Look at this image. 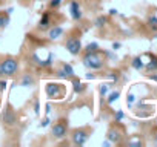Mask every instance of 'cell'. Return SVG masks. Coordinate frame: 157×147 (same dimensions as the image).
Listing matches in <instances>:
<instances>
[{"mask_svg": "<svg viewBox=\"0 0 157 147\" xmlns=\"http://www.w3.org/2000/svg\"><path fill=\"white\" fill-rule=\"evenodd\" d=\"M82 63H83V66L86 69L100 70L105 66V58L102 57L100 51H97V52H85V55L82 58Z\"/></svg>", "mask_w": 157, "mask_h": 147, "instance_id": "1", "label": "cell"}, {"mask_svg": "<svg viewBox=\"0 0 157 147\" xmlns=\"http://www.w3.org/2000/svg\"><path fill=\"white\" fill-rule=\"evenodd\" d=\"M91 132H93L91 127H77V129H74L71 132V142L74 145H78V147L85 145L88 142L90 136H91Z\"/></svg>", "mask_w": 157, "mask_h": 147, "instance_id": "2", "label": "cell"}, {"mask_svg": "<svg viewBox=\"0 0 157 147\" xmlns=\"http://www.w3.org/2000/svg\"><path fill=\"white\" fill-rule=\"evenodd\" d=\"M65 84L56 83V81H48L45 84V94L49 100H63L65 98Z\"/></svg>", "mask_w": 157, "mask_h": 147, "instance_id": "3", "label": "cell"}, {"mask_svg": "<svg viewBox=\"0 0 157 147\" xmlns=\"http://www.w3.org/2000/svg\"><path fill=\"white\" fill-rule=\"evenodd\" d=\"M2 70H3V77H6V78H11V77H14L16 74H17V70H19V60L16 58V57H5L2 61Z\"/></svg>", "mask_w": 157, "mask_h": 147, "instance_id": "4", "label": "cell"}, {"mask_svg": "<svg viewBox=\"0 0 157 147\" xmlns=\"http://www.w3.org/2000/svg\"><path fill=\"white\" fill-rule=\"evenodd\" d=\"M68 135V120L62 118L59 121H56L51 127V136L56 139H63Z\"/></svg>", "mask_w": 157, "mask_h": 147, "instance_id": "5", "label": "cell"}, {"mask_svg": "<svg viewBox=\"0 0 157 147\" xmlns=\"http://www.w3.org/2000/svg\"><path fill=\"white\" fill-rule=\"evenodd\" d=\"M2 123L8 127H14L19 123V115H17V112L14 110V107L11 104H8L5 107V110L2 113Z\"/></svg>", "mask_w": 157, "mask_h": 147, "instance_id": "6", "label": "cell"}, {"mask_svg": "<svg viewBox=\"0 0 157 147\" xmlns=\"http://www.w3.org/2000/svg\"><path fill=\"white\" fill-rule=\"evenodd\" d=\"M65 48L66 51L71 54V55H78L82 52L83 46H82V41L78 37H69L66 41H65Z\"/></svg>", "mask_w": 157, "mask_h": 147, "instance_id": "7", "label": "cell"}, {"mask_svg": "<svg viewBox=\"0 0 157 147\" xmlns=\"http://www.w3.org/2000/svg\"><path fill=\"white\" fill-rule=\"evenodd\" d=\"M52 11L49 9V11H45L43 14H42V17H40V22H39V25H37V29L39 31H48L51 26H52Z\"/></svg>", "mask_w": 157, "mask_h": 147, "instance_id": "8", "label": "cell"}, {"mask_svg": "<svg viewBox=\"0 0 157 147\" xmlns=\"http://www.w3.org/2000/svg\"><path fill=\"white\" fill-rule=\"evenodd\" d=\"M69 14H71V19L74 22H78L83 17V13L80 9V3H78L77 0H71L69 2Z\"/></svg>", "mask_w": 157, "mask_h": 147, "instance_id": "9", "label": "cell"}, {"mask_svg": "<svg viewBox=\"0 0 157 147\" xmlns=\"http://www.w3.org/2000/svg\"><path fill=\"white\" fill-rule=\"evenodd\" d=\"M106 138H108L109 142L119 144V142L122 141V132H120V129H119L117 126H111V127L108 129V132H106Z\"/></svg>", "mask_w": 157, "mask_h": 147, "instance_id": "10", "label": "cell"}, {"mask_svg": "<svg viewBox=\"0 0 157 147\" xmlns=\"http://www.w3.org/2000/svg\"><path fill=\"white\" fill-rule=\"evenodd\" d=\"M71 84H72V92H74V94H77V95L83 94V92L88 89V84H86V83H83L80 78H77L75 75H74V77H71Z\"/></svg>", "mask_w": 157, "mask_h": 147, "instance_id": "11", "label": "cell"}, {"mask_svg": "<svg viewBox=\"0 0 157 147\" xmlns=\"http://www.w3.org/2000/svg\"><path fill=\"white\" fill-rule=\"evenodd\" d=\"M46 32H48V38L51 41H54V40H57L63 35V28L62 26H51Z\"/></svg>", "mask_w": 157, "mask_h": 147, "instance_id": "12", "label": "cell"}, {"mask_svg": "<svg viewBox=\"0 0 157 147\" xmlns=\"http://www.w3.org/2000/svg\"><path fill=\"white\" fill-rule=\"evenodd\" d=\"M33 63H34L36 66H39V67H49V66L52 64L51 57H49V58H46V60H42V58L39 57V54H37V52H34V54H33Z\"/></svg>", "mask_w": 157, "mask_h": 147, "instance_id": "13", "label": "cell"}, {"mask_svg": "<svg viewBox=\"0 0 157 147\" xmlns=\"http://www.w3.org/2000/svg\"><path fill=\"white\" fill-rule=\"evenodd\" d=\"M13 13V9H8L6 13H0V29H3L8 26L10 23V14Z\"/></svg>", "mask_w": 157, "mask_h": 147, "instance_id": "14", "label": "cell"}, {"mask_svg": "<svg viewBox=\"0 0 157 147\" xmlns=\"http://www.w3.org/2000/svg\"><path fill=\"white\" fill-rule=\"evenodd\" d=\"M34 84V78L31 74H23V77L20 78V86L22 88H29Z\"/></svg>", "mask_w": 157, "mask_h": 147, "instance_id": "15", "label": "cell"}, {"mask_svg": "<svg viewBox=\"0 0 157 147\" xmlns=\"http://www.w3.org/2000/svg\"><path fill=\"white\" fill-rule=\"evenodd\" d=\"M62 70L65 72V75H66V78H71V77H74L75 75V72H74V67L69 64V63H62Z\"/></svg>", "mask_w": 157, "mask_h": 147, "instance_id": "16", "label": "cell"}, {"mask_svg": "<svg viewBox=\"0 0 157 147\" xmlns=\"http://www.w3.org/2000/svg\"><path fill=\"white\" fill-rule=\"evenodd\" d=\"M108 17L106 16H99L96 20H94V26L96 28H99V29H102V28H105L106 25H108Z\"/></svg>", "mask_w": 157, "mask_h": 147, "instance_id": "17", "label": "cell"}, {"mask_svg": "<svg viewBox=\"0 0 157 147\" xmlns=\"http://www.w3.org/2000/svg\"><path fill=\"white\" fill-rule=\"evenodd\" d=\"M146 70H157V57L155 55H149V61L145 64Z\"/></svg>", "mask_w": 157, "mask_h": 147, "instance_id": "18", "label": "cell"}, {"mask_svg": "<svg viewBox=\"0 0 157 147\" xmlns=\"http://www.w3.org/2000/svg\"><path fill=\"white\" fill-rule=\"evenodd\" d=\"M131 66H132L136 70H140V69L145 67V63L142 61V57H134L132 61H131Z\"/></svg>", "mask_w": 157, "mask_h": 147, "instance_id": "19", "label": "cell"}, {"mask_svg": "<svg viewBox=\"0 0 157 147\" xmlns=\"http://www.w3.org/2000/svg\"><path fill=\"white\" fill-rule=\"evenodd\" d=\"M119 97H120V92H119V91H113L111 94H108V97H106V103L111 106L114 101L119 100Z\"/></svg>", "mask_w": 157, "mask_h": 147, "instance_id": "20", "label": "cell"}, {"mask_svg": "<svg viewBox=\"0 0 157 147\" xmlns=\"http://www.w3.org/2000/svg\"><path fill=\"white\" fill-rule=\"evenodd\" d=\"M97 51H100V46H99L97 41L88 43V45L85 46V52H97Z\"/></svg>", "mask_w": 157, "mask_h": 147, "instance_id": "21", "label": "cell"}, {"mask_svg": "<svg viewBox=\"0 0 157 147\" xmlns=\"http://www.w3.org/2000/svg\"><path fill=\"white\" fill-rule=\"evenodd\" d=\"M148 28L152 29V31H157V17L155 16H151L148 19Z\"/></svg>", "mask_w": 157, "mask_h": 147, "instance_id": "22", "label": "cell"}, {"mask_svg": "<svg viewBox=\"0 0 157 147\" xmlns=\"http://www.w3.org/2000/svg\"><path fill=\"white\" fill-rule=\"evenodd\" d=\"M109 86H111V83H109V84H108V83H102V84L99 86V92H100V95H102V97H105V95L108 94Z\"/></svg>", "mask_w": 157, "mask_h": 147, "instance_id": "23", "label": "cell"}, {"mask_svg": "<svg viewBox=\"0 0 157 147\" xmlns=\"http://www.w3.org/2000/svg\"><path fill=\"white\" fill-rule=\"evenodd\" d=\"M60 5H62V0H49L48 8H49V9H57Z\"/></svg>", "mask_w": 157, "mask_h": 147, "instance_id": "24", "label": "cell"}, {"mask_svg": "<svg viewBox=\"0 0 157 147\" xmlns=\"http://www.w3.org/2000/svg\"><path fill=\"white\" fill-rule=\"evenodd\" d=\"M123 118H125V113H123L122 110H117V112H116V117H114V123H120Z\"/></svg>", "mask_w": 157, "mask_h": 147, "instance_id": "25", "label": "cell"}, {"mask_svg": "<svg viewBox=\"0 0 157 147\" xmlns=\"http://www.w3.org/2000/svg\"><path fill=\"white\" fill-rule=\"evenodd\" d=\"M6 88H8V81L6 80H2L0 78V95H2L5 91H6Z\"/></svg>", "mask_w": 157, "mask_h": 147, "instance_id": "26", "label": "cell"}, {"mask_svg": "<svg viewBox=\"0 0 157 147\" xmlns=\"http://www.w3.org/2000/svg\"><path fill=\"white\" fill-rule=\"evenodd\" d=\"M126 98H128V100H126V103H128V106L131 107V106H132V103L136 101V95H134V94H128V97H126Z\"/></svg>", "mask_w": 157, "mask_h": 147, "instance_id": "27", "label": "cell"}, {"mask_svg": "<svg viewBox=\"0 0 157 147\" xmlns=\"http://www.w3.org/2000/svg\"><path fill=\"white\" fill-rule=\"evenodd\" d=\"M49 124H51V120H49V117L46 115V117L42 120V123H40V127H48Z\"/></svg>", "mask_w": 157, "mask_h": 147, "instance_id": "28", "label": "cell"}, {"mask_svg": "<svg viewBox=\"0 0 157 147\" xmlns=\"http://www.w3.org/2000/svg\"><path fill=\"white\" fill-rule=\"evenodd\" d=\"M56 75H57L59 78H66V75H65V72L62 70V67H60V69H57V72H56Z\"/></svg>", "mask_w": 157, "mask_h": 147, "instance_id": "29", "label": "cell"}, {"mask_svg": "<svg viewBox=\"0 0 157 147\" xmlns=\"http://www.w3.org/2000/svg\"><path fill=\"white\" fill-rule=\"evenodd\" d=\"M108 78H111L113 81H117L119 80V75H117L116 72H111V74H108Z\"/></svg>", "mask_w": 157, "mask_h": 147, "instance_id": "30", "label": "cell"}, {"mask_svg": "<svg viewBox=\"0 0 157 147\" xmlns=\"http://www.w3.org/2000/svg\"><path fill=\"white\" fill-rule=\"evenodd\" d=\"M34 112H36V115H39V112H40V103H39V100H36V103H34Z\"/></svg>", "mask_w": 157, "mask_h": 147, "instance_id": "31", "label": "cell"}, {"mask_svg": "<svg viewBox=\"0 0 157 147\" xmlns=\"http://www.w3.org/2000/svg\"><path fill=\"white\" fill-rule=\"evenodd\" d=\"M51 109H52V107H51V104H49V103H46V104H45V113H46V115H49Z\"/></svg>", "mask_w": 157, "mask_h": 147, "instance_id": "32", "label": "cell"}, {"mask_svg": "<svg viewBox=\"0 0 157 147\" xmlns=\"http://www.w3.org/2000/svg\"><path fill=\"white\" fill-rule=\"evenodd\" d=\"M129 145H142V141H136V139H131L129 142H128Z\"/></svg>", "mask_w": 157, "mask_h": 147, "instance_id": "33", "label": "cell"}, {"mask_svg": "<svg viewBox=\"0 0 157 147\" xmlns=\"http://www.w3.org/2000/svg\"><path fill=\"white\" fill-rule=\"evenodd\" d=\"M120 46H122V45H120L119 41H116V43H113V49H114V51H117V49H119Z\"/></svg>", "mask_w": 157, "mask_h": 147, "instance_id": "34", "label": "cell"}, {"mask_svg": "<svg viewBox=\"0 0 157 147\" xmlns=\"http://www.w3.org/2000/svg\"><path fill=\"white\" fill-rule=\"evenodd\" d=\"M86 78H88V80H94V78H96V75H93V74H88Z\"/></svg>", "mask_w": 157, "mask_h": 147, "instance_id": "35", "label": "cell"}, {"mask_svg": "<svg viewBox=\"0 0 157 147\" xmlns=\"http://www.w3.org/2000/svg\"><path fill=\"white\" fill-rule=\"evenodd\" d=\"M117 14V9H109V16H116Z\"/></svg>", "mask_w": 157, "mask_h": 147, "instance_id": "36", "label": "cell"}, {"mask_svg": "<svg viewBox=\"0 0 157 147\" xmlns=\"http://www.w3.org/2000/svg\"><path fill=\"white\" fill-rule=\"evenodd\" d=\"M0 78H3V70H2V63H0Z\"/></svg>", "mask_w": 157, "mask_h": 147, "instance_id": "37", "label": "cell"}, {"mask_svg": "<svg viewBox=\"0 0 157 147\" xmlns=\"http://www.w3.org/2000/svg\"><path fill=\"white\" fill-rule=\"evenodd\" d=\"M149 78L154 80V81H157V75H149Z\"/></svg>", "mask_w": 157, "mask_h": 147, "instance_id": "38", "label": "cell"}, {"mask_svg": "<svg viewBox=\"0 0 157 147\" xmlns=\"http://www.w3.org/2000/svg\"><path fill=\"white\" fill-rule=\"evenodd\" d=\"M155 141H157V136H155Z\"/></svg>", "mask_w": 157, "mask_h": 147, "instance_id": "39", "label": "cell"}]
</instances>
